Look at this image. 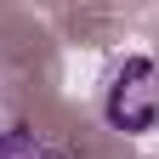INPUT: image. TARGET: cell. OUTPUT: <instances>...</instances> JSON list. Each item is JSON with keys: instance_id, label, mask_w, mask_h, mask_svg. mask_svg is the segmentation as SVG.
Returning <instances> with one entry per match:
<instances>
[{"instance_id": "cell-1", "label": "cell", "mask_w": 159, "mask_h": 159, "mask_svg": "<svg viewBox=\"0 0 159 159\" xmlns=\"http://www.w3.org/2000/svg\"><path fill=\"white\" fill-rule=\"evenodd\" d=\"M102 119L119 136L159 131V63L153 57H125L102 91Z\"/></svg>"}, {"instance_id": "cell-2", "label": "cell", "mask_w": 159, "mask_h": 159, "mask_svg": "<svg viewBox=\"0 0 159 159\" xmlns=\"http://www.w3.org/2000/svg\"><path fill=\"white\" fill-rule=\"evenodd\" d=\"M0 159H63V153H57L51 142H40L23 119H6V114H0Z\"/></svg>"}]
</instances>
